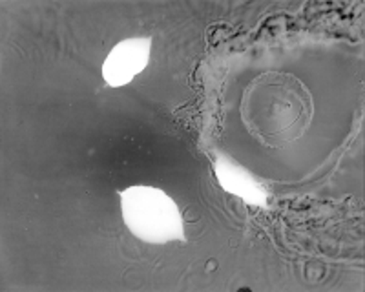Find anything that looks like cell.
Here are the masks:
<instances>
[{"mask_svg": "<svg viewBox=\"0 0 365 292\" xmlns=\"http://www.w3.org/2000/svg\"><path fill=\"white\" fill-rule=\"evenodd\" d=\"M241 115L257 141L278 148L302 137L311 125V93L294 75L263 73L247 88Z\"/></svg>", "mask_w": 365, "mask_h": 292, "instance_id": "cell-1", "label": "cell"}, {"mask_svg": "<svg viewBox=\"0 0 365 292\" xmlns=\"http://www.w3.org/2000/svg\"><path fill=\"white\" fill-rule=\"evenodd\" d=\"M120 207L128 229L143 241H185V226L178 204L159 188H128L120 194Z\"/></svg>", "mask_w": 365, "mask_h": 292, "instance_id": "cell-2", "label": "cell"}, {"mask_svg": "<svg viewBox=\"0 0 365 292\" xmlns=\"http://www.w3.org/2000/svg\"><path fill=\"white\" fill-rule=\"evenodd\" d=\"M150 48V38H128L119 42L103 64L104 80L113 88L128 84L148 64Z\"/></svg>", "mask_w": 365, "mask_h": 292, "instance_id": "cell-3", "label": "cell"}, {"mask_svg": "<svg viewBox=\"0 0 365 292\" xmlns=\"http://www.w3.org/2000/svg\"><path fill=\"white\" fill-rule=\"evenodd\" d=\"M214 170H216L217 181L227 192L241 197L252 207H267L269 194L245 168L237 167L230 159L220 157L214 165Z\"/></svg>", "mask_w": 365, "mask_h": 292, "instance_id": "cell-4", "label": "cell"}]
</instances>
